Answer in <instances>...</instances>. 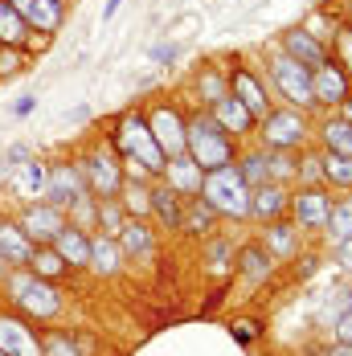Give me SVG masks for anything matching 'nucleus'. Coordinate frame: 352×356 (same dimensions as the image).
I'll list each match as a JSON object with an SVG mask.
<instances>
[{
	"label": "nucleus",
	"mask_w": 352,
	"mask_h": 356,
	"mask_svg": "<svg viewBox=\"0 0 352 356\" xmlns=\"http://www.w3.org/2000/svg\"><path fill=\"white\" fill-rule=\"evenodd\" d=\"M0 295H4V307L21 312V316L33 320L37 327L62 320V312H66V295H62V286L37 279L33 270H25V266H21V270H8V275L0 279Z\"/></svg>",
	"instance_id": "nucleus-1"
},
{
	"label": "nucleus",
	"mask_w": 352,
	"mask_h": 356,
	"mask_svg": "<svg viewBox=\"0 0 352 356\" xmlns=\"http://www.w3.org/2000/svg\"><path fill=\"white\" fill-rule=\"evenodd\" d=\"M184 156L201 172H213V168L238 160V140L230 131H221V123L201 107V111H193V115H184Z\"/></svg>",
	"instance_id": "nucleus-2"
},
{
	"label": "nucleus",
	"mask_w": 352,
	"mask_h": 356,
	"mask_svg": "<svg viewBox=\"0 0 352 356\" xmlns=\"http://www.w3.org/2000/svg\"><path fill=\"white\" fill-rule=\"evenodd\" d=\"M111 147L119 152V160H123V164L143 168L152 180L164 177V164H168V160H164V152H160L156 140H152L143 111H123V115L111 123Z\"/></svg>",
	"instance_id": "nucleus-3"
},
{
	"label": "nucleus",
	"mask_w": 352,
	"mask_h": 356,
	"mask_svg": "<svg viewBox=\"0 0 352 356\" xmlns=\"http://www.w3.org/2000/svg\"><path fill=\"white\" fill-rule=\"evenodd\" d=\"M221 221H246L250 217V184L242 180L238 164H221L201 177V193H197Z\"/></svg>",
	"instance_id": "nucleus-4"
},
{
	"label": "nucleus",
	"mask_w": 352,
	"mask_h": 356,
	"mask_svg": "<svg viewBox=\"0 0 352 356\" xmlns=\"http://www.w3.org/2000/svg\"><path fill=\"white\" fill-rule=\"evenodd\" d=\"M258 143L266 152H303L307 140H312V123H307V111H295V107H271L258 127H254Z\"/></svg>",
	"instance_id": "nucleus-5"
},
{
	"label": "nucleus",
	"mask_w": 352,
	"mask_h": 356,
	"mask_svg": "<svg viewBox=\"0 0 352 356\" xmlns=\"http://www.w3.org/2000/svg\"><path fill=\"white\" fill-rule=\"evenodd\" d=\"M78 172H82V180H86V193L90 197H99V201H106V197H119V188H123V160L111 152V143H99V147H86L78 160Z\"/></svg>",
	"instance_id": "nucleus-6"
},
{
	"label": "nucleus",
	"mask_w": 352,
	"mask_h": 356,
	"mask_svg": "<svg viewBox=\"0 0 352 356\" xmlns=\"http://www.w3.org/2000/svg\"><path fill=\"white\" fill-rule=\"evenodd\" d=\"M143 119H147V131H152L156 147L164 152V160L184 156V111L176 107L173 99H156V103H147Z\"/></svg>",
	"instance_id": "nucleus-7"
},
{
	"label": "nucleus",
	"mask_w": 352,
	"mask_h": 356,
	"mask_svg": "<svg viewBox=\"0 0 352 356\" xmlns=\"http://www.w3.org/2000/svg\"><path fill=\"white\" fill-rule=\"evenodd\" d=\"M271 82H275V90L287 99V107H295V111H312L316 107V95H312V70L299 66L295 58H287L282 49L271 58Z\"/></svg>",
	"instance_id": "nucleus-8"
},
{
	"label": "nucleus",
	"mask_w": 352,
	"mask_h": 356,
	"mask_svg": "<svg viewBox=\"0 0 352 356\" xmlns=\"http://www.w3.org/2000/svg\"><path fill=\"white\" fill-rule=\"evenodd\" d=\"M287 213L303 234H323L328 213H332V193L323 184H299V188H291V209Z\"/></svg>",
	"instance_id": "nucleus-9"
},
{
	"label": "nucleus",
	"mask_w": 352,
	"mask_h": 356,
	"mask_svg": "<svg viewBox=\"0 0 352 356\" xmlns=\"http://www.w3.org/2000/svg\"><path fill=\"white\" fill-rule=\"evenodd\" d=\"M0 353L4 356H45L41 344V327L25 320L13 307H0Z\"/></svg>",
	"instance_id": "nucleus-10"
},
{
	"label": "nucleus",
	"mask_w": 352,
	"mask_h": 356,
	"mask_svg": "<svg viewBox=\"0 0 352 356\" xmlns=\"http://www.w3.org/2000/svg\"><path fill=\"white\" fill-rule=\"evenodd\" d=\"M17 225L25 229V238H29L33 246H49V242L58 238V229L66 225V209H58V205H49V201H29V205L17 213Z\"/></svg>",
	"instance_id": "nucleus-11"
},
{
	"label": "nucleus",
	"mask_w": 352,
	"mask_h": 356,
	"mask_svg": "<svg viewBox=\"0 0 352 356\" xmlns=\"http://www.w3.org/2000/svg\"><path fill=\"white\" fill-rule=\"evenodd\" d=\"M225 86H230V95H234V99H238L254 119H262V115L271 111V99H266L262 78L250 70V66H242V62H234V66L225 70Z\"/></svg>",
	"instance_id": "nucleus-12"
},
{
	"label": "nucleus",
	"mask_w": 352,
	"mask_h": 356,
	"mask_svg": "<svg viewBox=\"0 0 352 356\" xmlns=\"http://www.w3.org/2000/svg\"><path fill=\"white\" fill-rule=\"evenodd\" d=\"M78 197H86V180L78 172V164H70V160L49 164V180H45V197L41 201H49L58 209H70Z\"/></svg>",
	"instance_id": "nucleus-13"
},
{
	"label": "nucleus",
	"mask_w": 352,
	"mask_h": 356,
	"mask_svg": "<svg viewBox=\"0 0 352 356\" xmlns=\"http://www.w3.org/2000/svg\"><path fill=\"white\" fill-rule=\"evenodd\" d=\"M312 95H316V107H332V111L352 95L349 74H344V66H340L336 58H328L323 66L312 70Z\"/></svg>",
	"instance_id": "nucleus-14"
},
{
	"label": "nucleus",
	"mask_w": 352,
	"mask_h": 356,
	"mask_svg": "<svg viewBox=\"0 0 352 356\" xmlns=\"http://www.w3.org/2000/svg\"><path fill=\"white\" fill-rule=\"evenodd\" d=\"M115 242L127 262H147V258H156V225L147 217H123Z\"/></svg>",
	"instance_id": "nucleus-15"
},
{
	"label": "nucleus",
	"mask_w": 352,
	"mask_h": 356,
	"mask_svg": "<svg viewBox=\"0 0 352 356\" xmlns=\"http://www.w3.org/2000/svg\"><path fill=\"white\" fill-rule=\"evenodd\" d=\"M275 266H279V258L262 246V242H246V246L234 254V270H238V279L246 286H262L275 275Z\"/></svg>",
	"instance_id": "nucleus-16"
},
{
	"label": "nucleus",
	"mask_w": 352,
	"mask_h": 356,
	"mask_svg": "<svg viewBox=\"0 0 352 356\" xmlns=\"http://www.w3.org/2000/svg\"><path fill=\"white\" fill-rule=\"evenodd\" d=\"M282 54H287V58H295V62H299V66H307V70H316V66H323V62L332 58V49L319 41V33L303 29V25H295V29H287V33H282Z\"/></svg>",
	"instance_id": "nucleus-17"
},
{
	"label": "nucleus",
	"mask_w": 352,
	"mask_h": 356,
	"mask_svg": "<svg viewBox=\"0 0 352 356\" xmlns=\"http://www.w3.org/2000/svg\"><path fill=\"white\" fill-rule=\"evenodd\" d=\"M291 209V188L287 184H275V180H266V184H258V188H250V217L254 221H279L287 217Z\"/></svg>",
	"instance_id": "nucleus-18"
},
{
	"label": "nucleus",
	"mask_w": 352,
	"mask_h": 356,
	"mask_svg": "<svg viewBox=\"0 0 352 356\" xmlns=\"http://www.w3.org/2000/svg\"><path fill=\"white\" fill-rule=\"evenodd\" d=\"M21 17H25V25L33 29V33H45L54 37L62 29V17H66V4H58V0H8Z\"/></svg>",
	"instance_id": "nucleus-19"
},
{
	"label": "nucleus",
	"mask_w": 352,
	"mask_h": 356,
	"mask_svg": "<svg viewBox=\"0 0 352 356\" xmlns=\"http://www.w3.org/2000/svg\"><path fill=\"white\" fill-rule=\"evenodd\" d=\"M86 270H95L99 279H119L127 270V258L111 234H90V266Z\"/></svg>",
	"instance_id": "nucleus-20"
},
{
	"label": "nucleus",
	"mask_w": 352,
	"mask_h": 356,
	"mask_svg": "<svg viewBox=\"0 0 352 356\" xmlns=\"http://www.w3.org/2000/svg\"><path fill=\"white\" fill-rule=\"evenodd\" d=\"M0 258H4L8 270H21L33 258V242L25 238V229L17 225V217H0Z\"/></svg>",
	"instance_id": "nucleus-21"
},
{
	"label": "nucleus",
	"mask_w": 352,
	"mask_h": 356,
	"mask_svg": "<svg viewBox=\"0 0 352 356\" xmlns=\"http://www.w3.org/2000/svg\"><path fill=\"white\" fill-rule=\"evenodd\" d=\"M209 115L217 119V123H221V131H230V136H234L238 143L246 140V136H254V127H258V119H254V115H250V111L242 107L234 95L217 99V103L209 107Z\"/></svg>",
	"instance_id": "nucleus-22"
},
{
	"label": "nucleus",
	"mask_w": 352,
	"mask_h": 356,
	"mask_svg": "<svg viewBox=\"0 0 352 356\" xmlns=\"http://www.w3.org/2000/svg\"><path fill=\"white\" fill-rule=\"evenodd\" d=\"M147 197H152V213L147 221H156L160 229H180V209H184V197L168 188L164 180H156L152 188H147Z\"/></svg>",
	"instance_id": "nucleus-23"
},
{
	"label": "nucleus",
	"mask_w": 352,
	"mask_h": 356,
	"mask_svg": "<svg viewBox=\"0 0 352 356\" xmlns=\"http://www.w3.org/2000/svg\"><path fill=\"white\" fill-rule=\"evenodd\" d=\"M13 172H17V177H13V184H8V188H13L25 205L45 197V180H49V164H45V160L29 156V160H25V164H17Z\"/></svg>",
	"instance_id": "nucleus-24"
},
{
	"label": "nucleus",
	"mask_w": 352,
	"mask_h": 356,
	"mask_svg": "<svg viewBox=\"0 0 352 356\" xmlns=\"http://www.w3.org/2000/svg\"><path fill=\"white\" fill-rule=\"evenodd\" d=\"M49 246H54L62 258H66V262H70V270H86V266H90V229H78V225H70V221H66Z\"/></svg>",
	"instance_id": "nucleus-25"
},
{
	"label": "nucleus",
	"mask_w": 352,
	"mask_h": 356,
	"mask_svg": "<svg viewBox=\"0 0 352 356\" xmlns=\"http://www.w3.org/2000/svg\"><path fill=\"white\" fill-rule=\"evenodd\" d=\"M217 221H221V217L213 213L201 197H184V209H180V229H176V234H189V238L209 242L213 229H217Z\"/></svg>",
	"instance_id": "nucleus-26"
},
{
	"label": "nucleus",
	"mask_w": 352,
	"mask_h": 356,
	"mask_svg": "<svg viewBox=\"0 0 352 356\" xmlns=\"http://www.w3.org/2000/svg\"><path fill=\"white\" fill-rule=\"evenodd\" d=\"M299 242H303V229L291 221V217H279V221H266V238H262V246L271 250L279 262L287 258H295L299 254Z\"/></svg>",
	"instance_id": "nucleus-27"
},
{
	"label": "nucleus",
	"mask_w": 352,
	"mask_h": 356,
	"mask_svg": "<svg viewBox=\"0 0 352 356\" xmlns=\"http://www.w3.org/2000/svg\"><path fill=\"white\" fill-rule=\"evenodd\" d=\"M201 177H205V172H201L189 156H173V160L164 164V177L160 180H164L168 188H176L180 197H197V193H201Z\"/></svg>",
	"instance_id": "nucleus-28"
},
{
	"label": "nucleus",
	"mask_w": 352,
	"mask_h": 356,
	"mask_svg": "<svg viewBox=\"0 0 352 356\" xmlns=\"http://www.w3.org/2000/svg\"><path fill=\"white\" fill-rule=\"evenodd\" d=\"M25 270H33L37 279H45V283H66V279L74 275L70 262H66L54 246H33V258H29Z\"/></svg>",
	"instance_id": "nucleus-29"
},
{
	"label": "nucleus",
	"mask_w": 352,
	"mask_h": 356,
	"mask_svg": "<svg viewBox=\"0 0 352 356\" xmlns=\"http://www.w3.org/2000/svg\"><path fill=\"white\" fill-rule=\"evenodd\" d=\"M319 147L323 152H332V156H352V123L344 115H328L323 123H319Z\"/></svg>",
	"instance_id": "nucleus-30"
},
{
	"label": "nucleus",
	"mask_w": 352,
	"mask_h": 356,
	"mask_svg": "<svg viewBox=\"0 0 352 356\" xmlns=\"http://www.w3.org/2000/svg\"><path fill=\"white\" fill-rule=\"evenodd\" d=\"M29 41H33V29L25 25V17H21L8 0H0V45H8V49H29Z\"/></svg>",
	"instance_id": "nucleus-31"
},
{
	"label": "nucleus",
	"mask_w": 352,
	"mask_h": 356,
	"mask_svg": "<svg viewBox=\"0 0 352 356\" xmlns=\"http://www.w3.org/2000/svg\"><path fill=\"white\" fill-rule=\"evenodd\" d=\"M316 164H319V184L323 188H344V193H352V156L323 152Z\"/></svg>",
	"instance_id": "nucleus-32"
},
{
	"label": "nucleus",
	"mask_w": 352,
	"mask_h": 356,
	"mask_svg": "<svg viewBox=\"0 0 352 356\" xmlns=\"http://www.w3.org/2000/svg\"><path fill=\"white\" fill-rule=\"evenodd\" d=\"M238 172L246 180L250 188H258V184H266L271 180V164H266V147H250V152H238Z\"/></svg>",
	"instance_id": "nucleus-33"
},
{
	"label": "nucleus",
	"mask_w": 352,
	"mask_h": 356,
	"mask_svg": "<svg viewBox=\"0 0 352 356\" xmlns=\"http://www.w3.org/2000/svg\"><path fill=\"white\" fill-rule=\"evenodd\" d=\"M230 95V86H225V74L217 70V66H201V74H197V103L209 111L217 99H225Z\"/></svg>",
	"instance_id": "nucleus-34"
},
{
	"label": "nucleus",
	"mask_w": 352,
	"mask_h": 356,
	"mask_svg": "<svg viewBox=\"0 0 352 356\" xmlns=\"http://www.w3.org/2000/svg\"><path fill=\"white\" fill-rule=\"evenodd\" d=\"M323 234H328L332 242H344V238H352V197H340V201H332V213H328V225H323Z\"/></svg>",
	"instance_id": "nucleus-35"
},
{
	"label": "nucleus",
	"mask_w": 352,
	"mask_h": 356,
	"mask_svg": "<svg viewBox=\"0 0 352 356\" xmlns=\"http://www.w3.org/2000/svg\"><path fill=\"white\" fill-rule=\"evenodd\" d=\"M41 344H45V356H82L78 336H70L66 327H41Z\"/></svg>",
	"instance_id": "nucleus-36"
},
{
	"label": "nucleus",
	"mask_w": 352,
	"mask_h": 356,
	"mask_svg": "<svg viewBox=\"0 0 352 356\" xmlns=\"http://www.w3.org/2000/svg\"><path fill=\"white\" fill-rule=\"evenodd\" d=\"M266 164H271V180L275 184H291L299 177V160L291 152H266Z\"/></svg>",
	"instance_id": "nucleus-37"
},
{
	"label": "nucleus",
	"mask_w": 352,
	"mask_h": 356,
	"mask_svg": "<svg viewBox=\"0 0 352 356\" xmlns=\"http://www.w3.org/2000/svg\"><path fill=\"white\" fill-rule=\"evenodd\" d=\"M25 70V49H8L0 45V78H13V74Z\"/></svg>",
	"instance_id": "nucleus-38"
},
{
	"label": "nucleus",
	"mask_w": 352,
	"mask_h": 356,
	"mask_svg": "<svg viewBox=\"0 0 352 356\" xmlns=\"http://www.w3.org/2000/svg\"><path fill=\"white\" fill-rule=\"evenodd\" d=\"M332 58L344 66V74H349V82H352V29L336 33V54H332Z\"/></svg>",
	"instance_id": "nucleus-39"
},
{
	"label": "nucleus",
	"mask_w": 352,
	"mask_h": 356,
	"mask_svg": "<svg viewBox=\"0 0 352 356\" xmlns=\"http://www.w3.org/2000/svg\"><path fill=\"white\" fill-rule=\"evenodd\" d=\"M29 156H33V152H29V143H13V147L4 152V172H13L17 164H25Z\"/></svg>",
	"instance_id": "nucleus-40"
},
{
	"label": "nucleus",
	"mask_w": 352,
	"mask_h": 356,
	"mask_svg": "<svg viewBox=\"0 0 352 356\" xmlns=\"http://www.w3.org/2000/svg\"><path fill=\"white\" fill-rule=\"evenodd\" d=\"M332 332H336V340L352 344V303L344 307V312H340V316H336V327H332Z\"/></svg>",
	"instance_id": "nucleus-41"
},
{
	"label": "nucleus",
	"mask_w": 352,
	"mask_h": 356,
	"mask_svg": "<svg viewBox=\"0 0 352 356\" xmlns=\"http://www.w3.org/2000/svg\"><path fill=\"white\" fill-rule=\"evenodd\" d=\"M336 262H340V270H349L352 275V238L336 242Z\"/></svg>",
	"instance_id": "nucleus-42"
},
{
	"label": "nucleus",
	"mask_w": 352,
	"mask_h": 356,
	"mask_svg": "<svg viewBox=\"0 0 352 356\" xmlns=\"http://www.w3.org/2000/svg\"><path fill=\"white\" fill-rule=\"evenodd\" d=\"M254 336H258V332H254V323H234V340H238L242 348L254 344Z\"/></svg>",
	"instance_id": "nucleus-43"
},
{
	"label": "nucleus",
	"mask_w": 352,
	"mask_h": 356,
	"mask_svg": "<svg viewBox=\"0 0 352 356\" xmlns=\"http://www.w3.org/2000/svg\"><path fill=\"white\" fill-rule=\"evenodd\" d=\"M319 356H352V344H344V340H336V344H328Z\"/></svg>",
	"instance_id": "nucleus-44"
},
{
	"label": "nucleus",
	"mask_w": 352,
	"mask_h": 356,
	"mask_svg": "<svg viewBox=\"0 0 352 356\" xmlns=\"http://www.w3.org/2000/svg\"><path fill=\"white\" fill-rule=\"evenodd\" d=\"M29 111H33V99H17L13 103V115H29Z\"/></svg>",
	"instance_id": "nucleus-45"
},
{
	"label": "nucleus",
	"mask_w": 352,
	"mask_h": 356,
	"mask_svg": "<svg viewBox=\"0 0 352 356\" xmlns=\"http://www.w3.org/2000/svg\"><path fill=\"white\" fill-rule=\"evenodd\" d=\"M173 58H176L173 45H160V49H156V62H173Z\"/></svg>",
	"instance_id": "nucleus-46"
},
{
	"label": "nucleus",
	"mask_w": 352,
	"mask_h": 356,
	"mask_svg": "<svg viewBox=\"0 0 352 356\" xmlns=\"http://www.w3.org/2000/svg\"><path fill=\"white\" fill-rule=\"evenodd\" d=\"M119 4H123V0H106V4H103V21H111V17L119 13Z\"/></svg>",
	"instance_id": "nucleus-47"
},
{
	"label": "nucleus",
	"mask_w": 352,
	"mask_h": 356,
	"mask_svg": "<svg viewBox=\"0 0 352 356\" xmlns=\"http://www.w3.org/2000/svg\"><path fill=\"white\" fill-rule=\"evenodd\" d=\"M336 111H340V115H344V119H349V123H352V95H349V99H344V103H340V107H336Z\"/></svg>",
	"instance_id": "nucleus-48"
},
{
	"label": "nucleus",
	"mask_w": 352,
	"mask_h": 356,
	"mask_svg": "<svg viewBox=\"0 0 352 356\" xmlns=\"http://www.w3.org/2000/svg\"><path fill=\"white\" fill-rule=\"evenodd\" d=\"M4 275H8V266H4V258H0V279H4Z\"/></svg>",
	"instance_id": "nucleus-49"
},
{
	"label": "nucleus",
	"mask_w": 352,
	"mask_h": 356,
	"mask_svg": "<svg viewBox=\"0 0 352 356\" xmlns=\"http://www.w3.org/2000/svg\"><path fill=\"white\" fill-rule=\"evenodd\" d=\"M58 4H66V0H58Z\"/></svg>",
	"instance_id": "nucleus-50"
},
{
	"label": "nucleus",
	"mask_w": 352,
	"mask_h": 356,
	"mask_svg": "<svg viewBox=\"0 0 352 356\" xmlns=\"http://www.w3.org/2000/svg\"><path fill=\"white\" fill-rule=\"evenodd\" d=\"M0 356H4V353H0Z\"/></svg>",
	"instance_id": "nucleus-51"
}]
</instances>
